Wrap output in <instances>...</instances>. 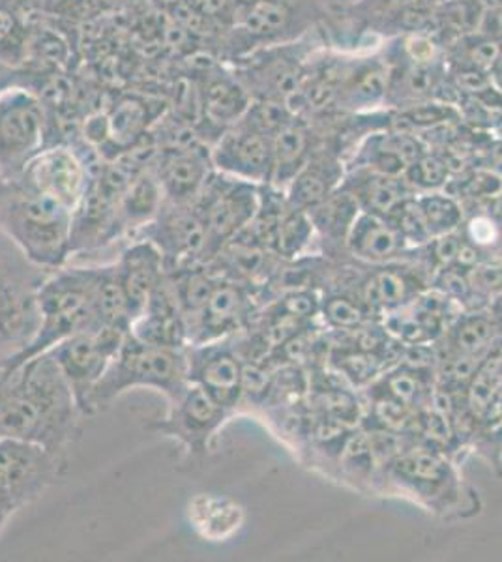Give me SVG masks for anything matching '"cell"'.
Instances as JSON below:
<instances>
[{"label": "cell", "mask_w": 502, "mask_h": 562, "mask_svg": "<svg viewBox=\"0 0 502 562\" xmlns=\"http://www.w3.org/2000/svg\"><path fill=\"white\" fill-rule=\"evenodd\" d=\"M4 529V524H0V530Z\"/></svg>", "instance_id": "obj_51"}, {"label": "cell", "mask_w": 502, "mask_h": 562, "mask_svg": "<svg viewBox=\"0 0 502 562\" xmlns=\"http://www.w3.org/2000/svg\"><path fill=\"white\" fill-rule=\"evenodd\" d=\"M313 231L315 227H313L308 212L297 211V209L286 205L280 220H278V225L274 229L270 249L276 256L293 259L310 244Z\"/></svg>", "instance_id": "obj_33"}, {"label": "cell", "mask_w": 502, "mask_h": 562, "mask_svg": "<svg viewBox=\"0 0 502 562\" xmlns=\"http://www.w3.org/2000/svg\"><path fill=\"white\" fill-rule=\"evenodd\" d=\"M420 156H424L422 145L408 132L377 135L364 147L360 154V161H362L360 167H368L377 173L403 177L408 167L419 160Z\"/></svg>", "instance_id": "obj_24"}, {"label": "cell", "mask_w": 502, "mask_h": 562, "mask_svg": "<svg viewBox=\"0 0 502 562\" xmlns=\"http://www.w3.org/2000/svg\"><path fill=\"white\" fill-rule=\"evenodd\" d=\"M424 222H426L427 231L432 238L440 237L451 231H458L464 220L461 209H459L456 199L443 195V193H424L416 198Z\"/></svg>", "instance_id": "obj_34"}, {"label": "cell", "mask_w": 502, "mask_h": 562, "mask_svg": "<svg viewBox=\"0 0 502 562\" xmlns=\"http://www.w3.org/2000/svg\"><path fill=\"white\" fill-rule=\"evenodd\" d=\"M49 108L29 85L0 90V177L15 179L47 145Z\"/></svg>", "instance_id": "obj_6"}, {"label": "cell", "mask_w": 502, "mask_h": 562, "mask_svg": "<svg viewBox=\"0 0 502 562\" xmlns=\"http://www.w3.org/2000/svg\"><path fill=\"white\" fill-rule=\"evenodd\" d=\"M49 274L0 231V370L20 357L38 330V291Z\"/></svg>", "instance_id": "obj_5"}, {"label": "cell", "mask_w": 502, "mask_h": 562, "mask_svg": "<svg viewBox=\"0 0 502 562\" xmlns=\"http://www.w3.org/2000/svg\"><path fill=\"white\" fill-rule=\"evenodd\" d=\"M7 521H8V519L4 518V516H2V514H0V524L7 525Z\"/></svg>", "instance_id": "obj_50"}, {"label": "cell", "mask_w": 502, "mask_h": 562, "mask_svg": "<svg viewBox=\"0 0 502 562\" xmlns=\"http://www.w3.org/2000/svg\"><path fill=\"white\" fill-rule=\"evenodd\" d=\"M419 281L408 270L387 269L377 270L364 281L362 299L366 306L371 310H398L413 302L419 296Z\"/></svg>", "instance_id": "obj_27"}, {"label": "cell", "mask_w": 502, "mask_h": 562, "mask_svg": "<svg viewBox=\"0 0 502 562\" xmlns=\"http://www.w3.org/2000/svg\"><path fill=\"white\" fill-rule=\"evenodd\" d=\"M153 169L167 203L177 205L193 203L216 171L210 158V147L201 139L175 147H159Z\"/></svg>", "instance_id": "obj_15"}, {"label": "cell", "mask_w": 502, "mask_h": 562, "mask_svg": "<svg viewBox=\"0 0 502 562\" xmlns=\"http://www.w3.org/2000/svg\"><path fill=\"white\" fill-rule=\"evenodd\" d=\"M252 315V299L244 281L220 274L204 306L188 321V346L230 338L246 325Z\"/></svg>", "instance_id": "obj_17"}, {"label": "cell", "mask_w": 502, "mask_h": 562, "mask_svg": "<svg viewBox=\"0 0 502 562\" xmlns=\"http://www.w3.org/2000/svg\"><path fill=\"white\" fill-rule=\"evenodd\" d=\"M188 381L207 390L223 407L235 411L242 400L244 362L230 338L188 346Z\"/></svg>", "instance_id": "obj_16"}, {"label": "cell", "mask_w": 502, "mask_h": 562, "mask_svg": "<svg viewBox=\"0 0 502 562\" xmlns=\"http://www.w3.org/2000/svg\"><path fill=\"white\" fill-rule=\"evenodd\" d=\"M403 177L408 180L409 186L432 192V190H437V188L445 184L446 179H448V167L439 158L424 154L408 167Z\"/></svg>", "instance_id": "obj_38"}, {"label": "cell", "mask_w": 502, "mask_h": 562, "mask_svg": "<svg viewBox=\"0 0 502 562\" xmlns=\"http://www.w3.org/2000/svg\"><path fill=\"white\" fill-rule=\"evenodd\" d=\"M132 238H145L161 251L167 270L207 262V227L196 203H164L158 216Z\"/></svg>", "instance_id": "obj_11"}, {"label": "cell", "mask_w": 502, "mask_h": 562, "mask_svg": "<svg viewBox=\"0 0 502 562\" xmlns=\"http://www.w3.org/2000/svg\"><path fill=\"white\" fill-rule=\"evenodd\" d=\"M132 240L134 243L122 251L115 265L135 321L143 307L147 306L156 285L166 276L167 267L161 251L153 243L145 238Z\"/></svg>", "instance_id": "obj_19"}, {"label": "cell", "mask_w": 502, "mask_h": 562, "mask_svg": "<svg viewBox=\"0 0 502 562\" xmlns=\"http://www.w3.org/2000/svg\"><path fill=\"white\" fill-rule=\"evenodd\" d=\"M388 94V71L379 65H366L347 74L339 89V100L350 108L377 105Z\"/></svg>", "instance_id": "obj_32"}, {"label": "cell", "mask_w": 502, "mask_h": 562, "mask_svg": "<svg viewBox=\"0 0 502 562\" xmlns=\"http://www.w3.org/2000/svg\"><path fill=\"white\" fill-rule=\"evenodd\" d=\"M390 224L394 225L395 231L400 233L405 243L426 244L432 240V235L427 231L426 222L422 216L416 198H408L387 217Z\"/></svg>", "instance_id": "obj_36"}, {"label": "cell", "mask_w": 502, "mask_h": 562, "mask_svg": "<svg viewBox=\"0 0 502 562\" xmlns=\"http://www.w3.org/2000/svg\"><path fill=\"white\" fill-rule=\"evenodd\" d=\"M126 336V330L100 326L64 339L58 346L49 349L64 378L70 384L83 416H90V396L96 384L102 381Z\"/></svg>", "instance_id": "obj_10"}, {"label": "cell", "mask_w": 502, "mask_h": 562, "mask_svg": "<svg viewBox=\"0 0 502 562\" xmlns=\"http://www.w3.org/2000/svg\"><path fill=\"white\" fill-rule=\"evenodd\" d=\"M454 115L448 103H414L401 113L400 121L409 128H433Z\"/></svg>", "instance_id": "obj_39"}, {"label": "cell", "mask_w": 502, "mask_h": 562, "mask_svg": "<svg viewBox=\"0 0 502 562\" xmlns=\"http://www.w3.org/2000/svg\"><path fill=\"white\" fill-rule=\"evenodd\" d=\"M420 429H422V434L426 435L427 441L435 442V445L448 442L451 435L448 418L439 411H430V413L422 416Z\"/></svg>", "instance_id": "obj_45"}, {"label": "cell", "mask_w": 502, "mask_h": 562, "mask_svg": "<svg viewBox=\"0 0 502 562\" xmlns=\"http://www.w3.org/2000/svg\"><path fill=\"white\" fill-rule=\"evenodd\" d=\"M130 333L154 346L188 347L185 312L178 302L169 272L154 289L147 306L132 323Z\"/></svg>", "instance_id": "obj_18"}, {"label": "cell", "mask_w": 502, "mask_h": 562, "mask_svg": "<svg viewBox=\"0 0 502 562\" xmlns=\"http://www.w3.org/2000/svg\"><path fill=\"white\" fill-rule=\"evenodd\" d=\"M204 76L196 89L198 98L199 122L198 135L209 147L212 143L241 121L248 111L252 97L244 89L241 79L236 77L233 68L209 66L204 68Z\"/></svg>", "instance_id": "obj_13"}, {"label": "cell", "mask_w": 502, "mask_h": 562, "mask_svg": "<svg viewBox=\"0 0 502 562\" xmlns=\"http://www.w3.org/2000/svg\"><path fill=\"white\" fill-rule=\"evenodd\" d=\"M342 177L344 169L336 160L328 156L315 160L310 158L302 171L287 186V205L297 211H312L313 206L342 186Z\"/></svg>", "instance_id": "obj_23"}, {"label": "cell", "mask_w": 502, "mask_h": 562, "mask_svg": "<svg viewBox=\"0 0 502 562\" xmlns=\"http://www.w3.org/2000/svg\"><path fill=\"white\" fill-rule=\"evenodd\" d=\"M186 349L188 347L154 346L127 333L116 357L90 396V415L108 409L116 397L130 390H154L166 400L177 396L190 383Z\"/></svg>", "instance_id": "obj_4"}, {"label": "cell", "mask_w": 502, "mask_h": 562, "mask_svg": "<svg viewBox=\"0 0 502 562\" xmlns=\"http://www.w3.org/2000/svg\"><path fill=\"white\" fill-rule=\"evenodd\" d=\"M480 2L488 10H502V0H480Z\"/></svg>", "instance_id": "obj_48"}, {"label": "cell", "mask_w": 502, "mask_h": 562, "mask_svg": "<svg viewBox=\"0 0 502 562\" xmlns=\"http://www.w3.org/2000/svg\"><path fill=\"white\" fill-rule=\"evenodd\" d=\"M4 188H7V179L0 177V201H2V195H4Z\"/></svg>", "instance_id": "obj_49"}, {"label": "cell", "mask_w": 502, "mask_h": 562, "mask_svg": "<svg viewBox=\"0 0 502 562\" xmlns=\"http://www.w3.org/2000/svg\"><path fill=\"white\" fill-rule=\"evenodd\" d=\"M98 272L100 265L64 267L45 278L38 291V330L20 357L13 358L7 368L23 364L76 334L100 328L94 307Z\"/></svg>", "instance_id": "obj_3"}, {"label": "cell", "mask_w": 502, "mask_h": 562, "mask_svg": "<svg viewBox=\"0 0 502 562\" xmlns=\"http://www.w3.org/2000/svg\"><path fill=\"white\" fill-rule=\"evenodd\" d=\"M477 33L502 45V10L483 8L482 20H480Z\"/></svg>", "instance_id": "obj_46"}, {"label": "cell", "mask_w": 502, "mask_h": 562, "mask_svg": "<svg viewBox=\"0 0 502 562\" xmlns=\"http://www.w3.org/2000/svg\"><path fill=\"white\" fill-rule=\"evenodd\" d=\"M362 304L364 302L353 301L349 296H328L321 302V312L332 326L344 328V330H355V328H360L366 321Z\"/></svg>", "instance_id": "obj_37"}, {"label": "cell", "mask_w": 502, "mask_h": 562, "mask_svg": "<svg viewBox=\"0 0 502 562\" xmlns=\"http://www.w3.org/2000/svg\"><path fill=\"white\" fill-rule=\"evenodd\" d=\"M83 418L52 352L0 370V437L36 442L66 456L81 435Z\"/></svg>", "instance_id": "obj_1"}, {"label": "cell", "mask_w": 502, "mask_h": 562, "mask_svg": "<svg viewBox=\"0 0 502 562\" xmlns=\"http://www.w3.org/2000/svg\"><path fill=\"white\" fill-rule=\"evenodd\" d=\"M392 473L413 486H443L450 476V469L443 458L427 448L405 450L392 461Z\"/></svg>", "instance_id": "obj_30"}, {"label": "cell", "mask_w": 502, "mask_h": 562, "mask_svg": "<svg viewBox=\"0 0 502 562\" xmlns=\"http://www.w3.org/2000/svg\"><path fill=\"white\" fill-rule=\"evenodd\" d=\"M472 291L480 293H502V267L495 265H477L469 272Z\"/></svg>", "instance_id": "obj_43"}, {"label": "cell", "mask_w": 502, "mask_h": 562, "mask_svg": "<svg viewBox=\"0 0 502 562\" xmlns=\"http://www.w3.org/2000/svg\"><path fill=\"white\" fill-rule=\"evenodd\" d=\"M360 206L344 186L336 188L328 198L308 211L313 227L331 243H347L350 227L360 214Z\"/></svg>", "instance_id": "obj_29"}, {"label": "cell", "mask_w": 502, "mask_h": 562, "mask_svg": "<svg viewBox=\"0 0 502 562\" xmlns=\"http://www.w3.org/2000/svg\"><path fill=\"white\" fill-rule=\"evenodd\" d=\"M280 307L281 312L304 321L321 312V301L310 291H294V293L287 294Z\"/></svg>", "instance_id": "obj_42"}, {"label": "cell", "mask_w": 502, "mask_h": 562, "mask_svg": "<svg viewBox=\"0 0 502 562\" xmlns=\"http://www.w3.org/2000/svg\"><path fill=\"white\" fill-rule=\"evenodd\" d=\"M377 366H379V358L376 352L362 351V349L344 352L339 362V368L347 373V378L355 379L356 383L373 378Z\"/></svg>", "instance_id": "obj_41"}, {"label": "cell", "mask_w": 502, "mask_h": 562, "mask_svg": "<svg viewBox=\"0 0 502 562\" xmlns=\"http://www.w3.org/2000/svg\"><path fill=\"white\" fill-rule=\"evenodd\" d=\"M66 471V456L36 442L0 437V514L10 519L36 503Z\"/></svg>", "instance_id": "obj_7"}, {"label": "cell", "mask_w": 502, "mask_h": 562, "mask_svg": "<svg viewBox=\"0 0 502 562\" xmlns=\"http://www.w3.org/2000/svg\"><path fill=\"white\" fill-rule=\"evenodd\" d=\"M188 521L199 537L210 542H220L233 535L241 525L242 512L230 498L199 493L188 503Z\"/></svg>", "instance_id": "obj_25"}, {"label": "cell", "mask_w": 502, "mask_h": 562, "mask_svg": "<svg viewBox=\"0 0 502 562\" xmlns=\"http://www.w3.org/2000/svg\"><path fill=\"white\" fill-rule=\"evenodd\" d=\"M323 409L332 420L353 422L358 416V405L347 392H328L323 396Z\"/></svg>", "instance_id": "obj_44"}, {"label": "cell", "mask_w": 502, "mask_h": 562, "mask_svg": "<svg viewBox=\"0 0 502 562\" xmlns=\"http://www.w3.org/2000/svg\"><path fill=\"white\" fill-rule=\"evenodd\" d=\"M74 211L18 179H7L0 201V231L29 261L55 272L71 259Z\"/></svg>", "instance_id": "obj_2"}, {"label": "cell", "mask_w": 502, "mask_h": 562, "mask_svg": "<svg viewBox=\"0 0 502 562\" xmlns=\"http://www.w3.org/2000/svg\"><path fill=\"white\" fill-rule=\"evenodd\" d=\"M310 161V134L299 119L289 122L272 137V180L270 186L287 188Z\"/></svg>", "instance_id": "obj_26"}, {"label": "cell", "mask_w": 502, "mask_h": 562, "mask_svg": "<svg viewBox=\"0 0 502 562\" xmlns=\"http://www.w3.org/2000/svg\"><path fill=\"white\" fill-rule=\"evenodd\" d=\"M210 158L217 173L257 186L272 180V139L242 119L212 143Z\"/></svg>", "instance_id": "obj_14"}, {"label": "cell", "mask_w": 502, "mask_h": 562, "mask_svg": "<svg viewBox=\"0 0 502 562\" xmlns=\"http://www.w3.org/2000/svg\"><path fill=\"white\" fill-rule=\"evenodd\" d=\"M405 244L408 243L387 217L360 212L350 227L345 246L349 248L353 256L362 261L384 265L400 256Z\"/></svg>", "instance_id": "obj_22"}, {"label": "cell", "mask_w": 502, "mask_h": 562, "mask_svg": "<svg viewBox=\"0 0 502 562\" xmlns=\"http://www.w3.org/2000/svg\"><path fill=\"white\" fill-rule=\"evenodd\" d=\"M381 384L384 389L382 390V396L392 397L395 402L403 403L408 407H414L427 394L422 370L413 368V366H405V368L388 373L387 378L382 379Z\"/></svg>", "instance_id": "obj_35"}, {"label": "cell", "mask_w": 502, "mask_h": 562, "mask_svg": "<svg viewBox=\"0 0 502 562\" xmlns=\"http://www.w3.org/2000/svg\"><path fill=\"white\" fill-rule=\"evenodd\" d=\"M233 411L223 407L207 390L188 383L167 400L166 415L153 418L145 428L177 442L188 463H199L210 454L212 442L230 420Z\"/></svg>", "instance_id": "obj_8"}, {"label": "cell", "mask_w": 502, "mask_h": 562, "mask_svg": "<svg viewBox=\"0 0 502 562\" xmlns=\"http://www.w3.org/2000/svg\"><path fill=\"white\" fill-rule=\"evenodd\" d=\"M261 186L214 171L193 203L207 227V262L254 222L259 211Z\"/></svg>", "instance_id": "obj_9"}, {"label": "cell", "mask_w": 502, "mask_h": 562, "mask_svg": "<svg viewBox=\"0 0 502 562\" xmlns=\"http://www.w3.org/2000/svg\"><path fill=\"white\" fill-rule=\"evenodd\" d=\"M491 317L495 321L499 334H502V293L495 294V301L491 304Z\"/></svg>", "instance_id": "obj_47"}, {"label": "cell", "mask_w": 502, "mask_h": 562, "mask_svg": "<svg viewBox=\"0 0 502 562\" xmlns=\"http://www.w3.org/2000/svg\"><path fill=\"white\" fill-rule=\"evenodd\" d=\"M164 203L166 195L150 166L130 182L119 199L113 222V240L116 243L121 238L134 237L137 231L158 216Z\"/></svg>", "instance_id": "obj_20"}, {"label": "cell", "mask_w": 502, "mask_h": 562, "mask_svg": "<svg viewBox=\"0 0 502 562\" xmlns=\"http://www.w3.org/2000/svg\"><path fill=\"white\" fill-rule=\"evenodd\" d=\"M342 186L356 199L360 211L382 217L390 216L411 198V186L405 177L377 173L368 167H358Z\"/></svg>", "instance_id": "obj_21"}, {"label": "cell", "mask_w": 502, "mask_h": 562, "mask_svg": "<svg viewBox=\"0 0 502 562\" xmlns=\"http://www.w3.org/2000/svg\"><path fill=\"white\" fill-rule=\"evenodd\" d=\"M15 179L36 192L52 195L76 212L89 190L90 173L71 145H47Z\"/></svg>", "instance_id": "obj_12"}, {"label": "cell", "mask_w": 502, "mask_h": 562, "mask_svg": "<svg viewBox=\"0 0 502 562\" xmlns=\"http://www.w3.org/2000/svg\"><path fill=\"white\" fill-rule=\"evenodd\" d=\"M497 336L501 334L491 315H465L451 326L450 349L454 355L482 358L490 351Z\"/></svg>", "instance_id": "obj_31"}, {"label": "cell", "mask_w": 502, "mask_h": 562, "mask_svg": "<svg viewBox=\"0 0 502 562\" xmlns=\"http://www.w3.org/2000/svg\"><path fill=\"white\" fill-rule=\"evenodd\" d=\"M94 307L98 325L130 333L134 314L122 288L115 262L100 265L98 281H96Z\"/></svg>", "instance_id": "obj_28"}, {"label": "cell", "mask_w": 502, "mask_h": 562, "mask_svg": "<svg viewBox=\"0 0 502 562\" xmlns=\"http://www.w3.org/2000/svg\"><path fill=\"white\" fill-rule=\"evenodd\" d=\"M373 416H376L379 428L388 431H401L411 424V407L403 403L395 402L392 397L379 396L373 405Z\"/></svg>", "instance_id": "obj_40"}]
</instances>
